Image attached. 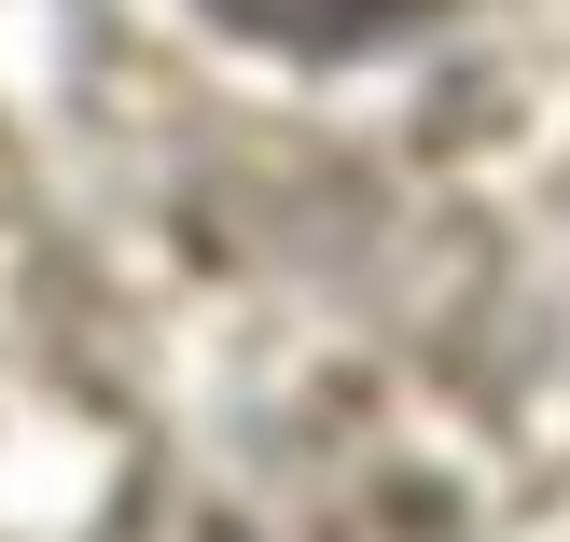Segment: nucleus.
<instances>
[{
	"label": "nucleus",
	"instance_id": "nucleus-1",
	"mask_svg": "<svg viewBox=\"0 0 570 542\" xmlns=\"http://www.w3.org/2000/svg\"><path fill=\"white\" fill-rule=\"evenodd\" d=\"M209 14L237 42H265V56H376L417 14H445V0H209Z\"/></svg>",
	"mask_w": 570,
	"mask_h": 542
}]
</instances>
